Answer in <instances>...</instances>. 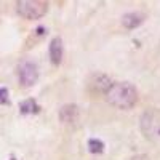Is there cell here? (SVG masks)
Returning <instances> with one entry per match:
<instances>
[{"instance_id": "obj_8", "label": "cell", "mask_w": 160, "mask_h": 160, "mask_svg": "<svg viewBox=\"0 0 160 160\" xmlns=\"http://www.w3.org/2000/svg\"><path fill=\"white\" fill-rule=\"evenodd\" d=\"M19 109H21V114H37L40 111L38 108V104L34 101V99H26L21 102L19 106Z\"/></svg>"}, {"instance_id": "obj_1", "label": "cell", "mask_w": 160, "mask_h": 160, "mask_svg": "<svg viewBox=\"0 0 160 160\" xmlns=\"http://www.w3.org/2000/svg\"><path fill=\"white\" fill-rule=\"evenodd\" d=\"M106 99L114 108L128 111L135 108V104L138 102V91L128 82H117L112 83L106 91Z\"/></svg>"}, {"instance_id": "obj_5", "label": "cell", "mask_w": 160, "mask_h": 160, "mask_svg": "<svg viewBox=\"0 0 160 160\" xmlns=\"http://www.w3.org/2000/svg\"><path fill=\"white\" fill-rule=\"evenodd\" d=\"M48 53H50V61L51 64L55 66H59L61 61H62V55H64V45H62V40L59 37H55L50 43V48H48Z\"/></svg>"}, {"instance_id": "obj_7", "label": "cell", "mask_w": 160, "mask_h": 160, "mask_svg": "<svg viewBox=\"0 0 160 160\" xmlns=\"http://www.w3.org/2000/svg\"><path fill=\"white\" fill-rule=\"evenodd\" d=\"M144 15L142 13H138V11H135V13H128V15H123L122 16V24L125 26L127 29H136L138 26H141L142 22H144Z\"/></svg>"}, {"instance_id": "obj_9", "label": "cell", "mask_w": 160, "mask_h": 160, "mask_svg": "<svg viewBox=\"0 0 160 160\" xmlns=\"http://www.w3.org/2000/svg\"><path fill=\"white\" fill-rule=\"evenodd\" d=\"M88 151L90 152H93V154H101L102 151H104V144H102V141H99V139H90L88 141Z\"/></svg>"}, {"instance_id": "obj_3", "label": "cell", "mask_w": 160, "mask_h": 160, "mask_svg": "<svg viewBox=\"0 0 160 160\" xmlns=\"http://www.w3.org/2000/svg\"><path fill=\"white\" fill-rule=\"evenodd\" d=\"M18 77L22 87H32L38 78V69L31 61H22L18 66Z\"/></svg>"}, {"instance_id": "obj_2", "label": "cell", "mask_w": 160, "mask_h": 160, "mask_svg": "<svg viewBox=\"0 0 160 160\" xmlns=\"http://www.w3.org/2000/svg\"><path fill=\"white\" fill-rule=\"evenodd\" d=\"M16 11L21 18L35 21L47 15L48 2H45V0H19V2H16Z\"/></svg>"}, {"instance_id": "obj_12", "label": "cell", "mask_w": 160, "mask_h": 160, "mask_svg": "<svg viewBox=\"0 0 160 160\" xmlns=\"http://www.w3.org/2000/svg\"><path fill=\"white\" fill-rule=\"evenodd\" d=\"M158 133H160V130H158Z\"/></svg>"}, {"instance_id": "obj_11", "label": "cell", "mask_w": 160, "mask_h": 160, "mask_svg": "<svg viewBox=\"0 0 160 160\" xmlns=\"http://www.w3.org/2000/svg\"><path fill=\"white\" fill-rule=\"evenodd\" d=\"M130 160H151L149 155H146V154H138V155H133Z\"/></svg>"}, {"instance_id": "obj_4", "label": "cell", "mask_w": 160, "mask_h": 160, "mask_svg": "<svg viewBox=\"0 0 160 160\" xmlns=\"http://www.w3.org/2000/svg\"><path fill=\"white\" fill-rule=\"evenodd\" d=\"M111 85H112V82L104 74H93L88 78V90L93 93H104L106 95V91L109 90Z\"/></svg>"}, {"instance_id": "obj_6", "label": "cell", "mask_w": 160, "mask_h": 160, "mask_svg": "<svg viewBox=\"0 0 160 160\" xmlns=\"http://www.w3.org/2000/svg\"><path fill=\"white\" fill-rule=\"evenodd\" d=\"M59 120L62 123L72 125L78 120V108L75 104H66L59 109Z\"/></svg>"}, {"instance_id": "obj_10", "label": "cell", "mask_w": 160, "mask_h": 160, "mask_svg": "<svg viewBox=\"0 0 160 160\" xmlns=\"http://www.w3.org/2000/svg\"><path fill=\"white\" fill-rule=\"evenodd\" d=\"M0 104H8V90L0 88Z\"/></svg>"}]
</instances>
